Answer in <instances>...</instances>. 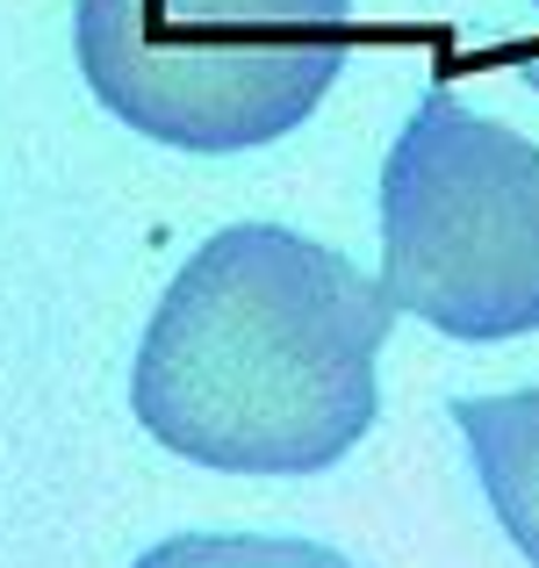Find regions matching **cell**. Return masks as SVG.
<instances>
[{"label":"cell","instance_id":"4","mask_svg":"<svg viewBox=\"0 0 539 568\" xmlns=\"http://www.w3.org/2000/svg\"><path fill=\"white\" fill-rule=\"evenodd\" d=\"M454 425L482 475V497L511 547L539 568V388L518 396H454Z\"/></svg>","mask_w":539,"mask_h":568},{"label":"cell","instance_id":"1","mask_svg":"<svg viewBox=\"0 0 539 568\" xmlns=\"http://www.w3.org/2000/svg\"><path fill=\"white\" fill-rule=\"evenodd\" d=\"M382 274L281 223L216 231L166 288L130 367L138 425L223 475H317L367 439L388 346Z\"/></svg>","mask_w":539,"mask_h":568},{"label":"cell","instance_id":"3","mask_svg":"<svg viewBox=\"0 0 539 568\" xmlns=\"http://www.w3.org/2000/svg\"><path fill=\"white\" fill-rule=\"evenodd\" d=\"M382 288L439 338L539 332V144L425 87L382 166Z\"/></svg>","mask_w":539,"mask_h":568},{"label":"cell","instance_id":"6","mask_svg":"<svg viewBox=\"0 0 539 568\" xmlns=\"http://www.w3.org/2000/svg\"><path fill=\"white\" fill-rule=\"evenodd\" d=\"M532 8H539V0H532Z\"/></svg>","mask_w":539,"mask_h":568},{"label":"cell","instance_id":"5","mask_svg":"<svg viewBox=\"0 0 539 568\" xmlns=\"http://www.w3.org/2000/svg\"><path fill=\"white\" fill-rule=\"evenodd\" d=\"M138 568H353V561L317 540H281V532H180V540L138 555Z\"/></svg>","mask_w":539,"mask_h":568},{"label":"cell","instance_id":"2","mask_svg":"<svg viewBox=\"0 0 539 568\" xmlns=\"http://www.w3.org/2000/svg\"><path fill=\"white\" fill-rule=\"evenodd\" d=\"M353 0H80L72 51L109 115L180 152L274 144L324 101Z\"/></svg>","mask_w":539,"mask_h":568}]
</instances>
